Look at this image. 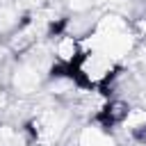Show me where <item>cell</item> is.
Instances as JSON below:
<instances>
[{"instance_id":"obj_1","label":"cell","mask_w":146,"mask_h":146,"mask_svg":"<svg viewBox=\"0 0 146 146\" xmlns=\"http://www.w3.org/2000/svg\"><path fill=\"white\" fill-rule=\"evenodd\" d=\"M112 62L110 57L100 52H87L84 57L78 59V73L87 84H100L112 75Z\"/></svg>"},{"instance_id":"obj_2","label":"cell","mask_w":146,"mask_h":146,"mask_svg":"<svg viewBox=\"0 0 146 146\" xmlns=\"http://www.w3.org/2000/svg\"><path fill=\"white\" fill-rule=\"evenodd\" d=\"M128 105L125 103H121V100H110L103 110H100V114H98V121L105 125V128H110V125H119V123H123L125 121V116H128Z\"/></svg>"},{"instance_id":"obj_3","label":"cell","mask_w":146,"mask_h":146,"mask_svg":"<svg viewBox=\"0 0 146 146\" xmlns=\"http://www.w3.org/2000/svg\"><path fill=\"white\" fill-rule=\"evenodd\" d=\"M57 59L64 64H73L80 59V43L75 41V36H59L57 46H55Z\"/></svg>"},{"instance_id":"obj_4","label":"cell","mask_w":146,"mask_h":146,"mask_svg":"<svg viewBox=\"0 0 146 146\" xmlns=\"http://www.w3.org/2000/svg\"><path fill=\"white\" fill-rule=\"evenodd\" d=\"M132 137L139 141V144H144L146 146V119L144 121H139V123H132Z\"/></svg>"}]
</instances>
